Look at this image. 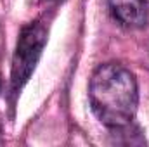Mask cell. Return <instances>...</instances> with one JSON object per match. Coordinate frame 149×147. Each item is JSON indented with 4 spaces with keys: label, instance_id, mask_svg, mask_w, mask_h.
<instances>
[{
    "label": "cell",
    "instance_id": "1",
    "mask_svg": "<svg viewBox=\"0 0 149 147\" xmlns=\"http://www.w3.org/2000/svg\"><path fill=\"white\" fill-rule=\"evenodd\" d=\"M90 106L95 116L109 128L130 125L137 111V83L121 64H102L90 80Z\"/></svg>",
    "mask_w": 149,
    "mask_h": 147
},
{
    "label": "cell",
    "instance_id": "2",
    "mask_svg": "<svg viewBox=\"0 0 149 147\" xmlns=\"http://www.w3.org/2000/svg\"><path fill=\"white\" fill-rule=\"evenodd\" d=\"M47 42V30L42 23H30L23 28L17 47L12 59V90L19 92L21 87L28 81L37 66L43 45Z\"/></svg>",
    "mask_w": 149,
    "mask_h": 147
},
{
    "label": "cell",
    "instance_id": "3",
    "mask_svg": "<svg viewBox=\"0 0 149 147\" xmlns=\"http://www.w3.org/2000/svg\"><path fill=\"white\" fill-rule=\"evenodd\" d=\"M113 14L130 28H141L149 19L148 0H108Z\"/></svg>",
    "mask_w": 149,
    "mask_h": 147
}]
</instances>
